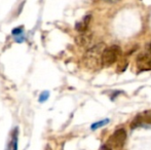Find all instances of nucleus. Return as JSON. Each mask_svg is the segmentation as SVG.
<instances>
[{"mask_svg":"<svg viewBox=\"0 0 151 150\" xmlns=\"http://www.w3.org/2000/svg\"><path fill=\"white\" fill-rule=\"evenodd\" d=\"M108 122H109V119H104V120H102V121L96 122V123L91 124V130H97V128H101V126L107 124Z\"/></svg>","mask_w":151,"mask_h":150,"instance_id":"nucleus-10","label":"nucleus"},{"mask_svg":"<svg viewBox=\"0 0 151 150\" xmlns=\"http://www.w3.org/2000/svg\"><path fill=\"white\" fill-rule=\"evenodd\" d=\"M91 41H93V33L90 32V31L80 33V35L76 37V42H77L78 45L84 46V47L90 46Z\"/></svg>","mask_w":151,"mask_h":150,"instance_id":"nucleus-6","label":"nucleus"},{"mask_svg":"<svg viewBox=\"0 0 151 150\" xmlns=\"http://www.w3.org/2000/svg\"><path fill=\"white\" fill-rule=\"evenodd\" d=\"M103 1L107 2V3H117V2H119L120 0H103Z\"/></svg>","mask_w":151,"mask_h":150,"instance_id":"nucleus-13","label":"nucleus"},{"mask_svg":"<svg viewBox=\"0 0 151 150\" xmlns=\"http://www.w3.org/2000/svg\"><path fill=\"white\" fill-rule=\"evenodd\" d=\"M127 64H129L127 60L119 61V62H118V65H117V71L118 72H122V71H124L127 67Z\"/></svg>","mask_w":151,"mask_h":150,"instance_id":"nucleus-9","label":"nucleus"},{"mask_svg":"<svg viewBox=\"0 0 151 150\" xmlns=\"http://www.w3.org/2000/svg\"><path fill=\"white\" fill-rule=\"evenodd\" d=\"M100 150H112L111 148H110L109 146H107V145H103V146L101 147V148H100Z\"/></svg>","mask_w":151,"mask_h":150,"instance_id":"nucleus-14","label":"nucleus"},{"mask_svg":"<svg viewBox=\"0 0 151 150\" xmlns=\"http://www.w3.org/2000/svg\"><path fill=\"white\" fill-rule=\"evenodd\" d=\"M48 97H50V93H48V92H43L41 95H40V97H39V102L40 103H43L44 101L47 100Z\"/></svg>","mask_w":151,"mask_h":150,"instance_id":"nucleus-12","label":"nucleus"},{"mask_svg":"<svg viewBox=\"0 0 151 150\" xmlns=\"http://www.w3.org/2000/svg\"><path fill=\"white\" fill-rule=\"evenodd\" d=\"M125 140H127L125 130L124 128H118L110 136V138L106 142V145L109 146L111 149H120L124 145Z\"/></svg>","mask_w":151,"mask_h":150,"instance_id":"nucleus-3","label":"nucleus"},{"mask_svg":"<svg viewBox=\"0 0 151 150\" xmlns=\"http://www.w3.org/2000/svg\"><path fill=\"white\" fill-rule=\"evenodd\" d=\"M24 34V30H23V27H19V28H16L12 30V35L14 37L17 36H20V35H23Z\"/></svg>","mask_w":151,"mask_h":150,"instance_id":"nucleus-11","label":"nucleus"},{"mask_svg":"<svg viewBox=\"0 0 151 150\" xmlns=\"http://www.w3.org/2000/svg\"><path fill=\"white\" fill-rule=\"evenodd\" d=\"M121 55V50L117 45H111L109 47H105L102 54V62L103 66H111L119 59Z\"/></svg>","mask_w":151,"mask_h":150,"instance_id":"nucleus-2","label":"nucleus"},{"mask_svg":"<svg viewBox=\"0 0 151 150\" xmlns=\"http://www.w3.org/2000/svg\"><path fill=\"white\" fill-rule=\"evenodd\" d=\"M136 65L139 71H150L151 70V52H146L140 54L136 60Z\"/></svg>","mask_w":151,"mask_h":150,"instance_id":"nucleus-4","label":"nucleus"},{"mask_svg":"<svg viewBox=\"0 0 151 150\" xmlns=\"http://www.w3.org/2000/svg\"><path fill=\"white\" fill-rule=\"evenodd\" d=\"M18 139H19V128H16L12 130L8 140L7 146L5 150H18Z\"/></svg>","mask_w":151,"mask_h":150,"instance_id":"nucleus-7","label":"nucleus"},{"mask_svg":"<svg viewBox=\"0 0 151 150\" xmlns=\"http://www.w3.org/2000/svg\"><path fill=\"white\" fill-rule=\"evenodd\" d=\"M105 50L104 43H98L96 45L90 47V50L86 52L84 56L83 62L86 66L91 70H100L103 67L102 62V54Z\"/></svg>","mask_w":151,"mask_h":150,"instance_id":"nucleus-1","label":"nucleus"},{"mask_svg":"<svg viewBox=\"0 0 151 150\" xmlns=\"http://www.w3.org/2000/svg\"><path fill=\"white\" fill-rule=\"evenodd\" d=\"M146 124H151V110L144 111V112L138 114L131 123V128H136L138 126H146Z\"/></svg>","mask_w":151,"mask_h":150,"instance_id":"nucleus-5","label":"nucleus"},{"mask_svg":"<svg viewBox=\"0 0 151 150\" xmlns=\"http://www.w3.org/2000/svg\"><path fill=\"white\" fill-rule=\"evenodd\" d=\"M91 14H86V16L84 17L80 22H78L77 24L75 25V29L80 33L88 31V25H90V23H91Z\"/></svg>","mask_w":151,"mask_h":150,"instance_id":"nucleus-8","label":"nucleus"}]
</instances>
